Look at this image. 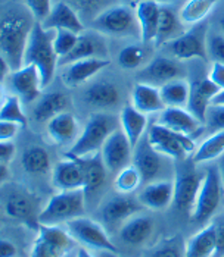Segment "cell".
Wrapping results in <instances>:
<instances>
[{
	"label": "cell",
	"instance_id": "cell-1",
	"mask_svg": "<svg viewBox=\"0 0 224 257\" xmlns=\"http://www.w3.org/2000/svg\"><path fill=\"white\" fill-rule=\"evenodd\" d=\"M53 39L55 31L46 30L41 22L36 21L24 55V65H34L39 69L43 88L50 85L59 65V58L53 47Z\"/></svg>",
	"mask_w": 224,
	"mask_h": 257
},
{
	"label": "cell",
	"instance_id": "cell-2",
	"mask_svg": "<svg viewBox=\"0 0 224 257\" xmlns=\"http://www.w3.org/2000/svg\"><path fill=\"white\" fill-rule=\"evenodd\" d=\"M34 22L15 12L5 15L2 20L0 50L2 56L9 62L12 71L24 66V55Z\"/></svg>",
	"mask_w": 224,
	"mask_h": 257
},
{
	"label": "cell",
	"instance_id": "cell-3",
	"mask_svg": "<svg viewBox=\"0 0 224 257\" xmlns=\"http://www.w3.org/2000/svg\"><path fill=\"white\" fill-rule=\"evenodd\" d=\"M118 130V119L109 113H95L84 125L82 136L71 146L68 155L76 158H89L101 153L105 141Z\"/></svg>",
	"mask_w": 224,
	"mask_h": 257
},
{
	"label": "cell",
	"instance_id": "cell-4",
	"mask_svg": "<svg viewBox=\"0 0 224 257\" xmlns=\"http://www.w3.org/2000/svg\"><path fill=\"white\" fill-rule=\"evenodd\" d=\"M86 198L83 188L58 191L49 198L47 204L40 210L39 225H59L80 218L86 210Z\"/></svg>",
	"mask_w": 224,
	"mask_h": 257
},
{
	"label": "cell",
	"instance_id": "cell-5",
	"mask_svg": "<svg viewBox=\"0 0 224 257\" xmlns=\"http://www.w3.org/2000/svg\"><path fill=\"white\" fill-rule=\"evenodd\" d=\"M92 28L103 36L140 37V27L136 11L122 5H112L102 11L92 21Z\"/></svg>",
	"mask_w": 224,
	"mask_h": 257
},
{
	"label": "cell",
	"instance_id": "cell-6",
	"mask_svg": "<svg viewBox=\"0 0 224 257\" xmlns=\"http://www.w3.org/2000/svg\"><path fill=\"white\" fill-rule=\"evenodd\" d=\"M146 139L154 150L164 155L165 158L180 162L186 160L189 156H193V153L198 149L195 140L192 137L173 131L167 126L160 125L158 122L149 126Z\"/></svg>",
	"mask_w": 224,
	"mask_h": 257
},
{
	"label": "cell",
	"instance_id": "cell-7",
	"mask_svg": "<svg viewBox=\"0 0 224 257\" xmlns=\"http://www.w3.org/2000/svg\"><path fill=\"white\" fill-rule=\"evenodd\" d=\"M224 197V181L220 168L212 165L204 172L202 184L195 201V206L190 212L195 222H206L221 204Z\"/></svg>",
	"mask_w": 224,
	"mask_h": 257
},
{
	"label": "cell",
	"instance_id": "cell-8",
	"mask_svg": "<svg viewBox=\"0 0 224 257\" xmlns=\"http://www.w3.org/2000/svg\"><path fill=\"white\" fill-rule=\"evenodd\" d=\"M77 241L68 229L58 225H39V234L33 244L30 257H65Z\"/></svg>",
	"mask_w": 224,
	"mask_h": 257
},
{
	"label": "cell",
	"instance_id": "cell-9",
	"mask_svg": "<svg viewBox=\"0 0 224 257\" xmlns=\"http://www.w3.org/2000/svg\"><path fill=\"white\" fill-rule=\"evenodd\" d=\"M37 207H39L37 198L27 188L14 184H9V188L5 187L3 209L9 218L17 219L34 226L36 223H39V215H40L37 213Z\"/></svg>",
	"mask_w": 224,
	"mask_h": 257
},
{
	"label": "cell",
	"instance_id": "cell-10",
	"mask_svg": "<svg viewBox=\"0 0 224 257\" xmlns=\"http://www.w3.org/2000/svg\"><path fill=\"white\" fill-rule=\"evenodd\" d=\"M66 229L71 234V237L74 238L77 242L83 244L84 247L102 250V251L118 253L115 244L111 241V238L108 237L102 225L98 223L96 220L80 216V218H76L66 222Z\"/></svg>",
	"mask_w": 224,
	"mask_h": 257
},
{
	"label": "cell",
	"instance_id": "cell-11",
	"mask_svg": "<svg viewBox=\"0 0 224 257\" xmlns=\"http://www.w3.org/2000/svg\"><path fill=\"white\" fill-rule=\"evenodd\" d=\"M206 37H208L206 25L201 22L193 25V28L186 31L179 39L167 43L165 49L173 58L179 60H189L193 58L205 60L208 58Z\"/></svg>",
	"mask_w": 224,
	"mask_h": 257
},
{
	"label": "cell",
	"instance_id": "cell-12",
	"mask_svg": "<svg viewBox=\"0 0 224 257\" xmlns=\"http://www.w3.org/2000/svg\"><path fill=\"white\" fill-rule=\"evenodd\" d=\"M133 153L134 149L121 128L109 136L101 150L103 163L112 174H118L121 169L128 166L130 162H133Z\"/></svg>",
	"mask_w": 224,
	"mask_h": 257
},
{
	"label": "cell",
	"instance_id": "cell-13",
	"mask_svg": "<svg viewBox=\"0 0 224 257\" xmlns=\"http://www.w3.org/2000/svg\"><path fill=\"white\" fill-rule=\"evenodd\" d=\"M9 87L15 96H18L24 104L37 101L41 96V77L34 65H24L9 75Z\"/></svg>",
	"mask_w": 224,
	"mask_h": 257
},
{
	"label": "cell",
	"instance_id": "cell-14",
	"mask_svg": "<svg viewBox=\"0 0 224 257\" xmlns=\"http://www.w3.org/2000/svg\"><path fill=\"white\" fill-rule=\"evenodd\" d=\"M202 178L192 166H182L176 172L174 179V204L179 210H190L195 206Z\"/></svg>",
	"mask_w": 224,
	"mask_h": 257
},
{
	"label": "cell",
	"instance_id": "cell-15",
	"mask_svg": "<svg viewBox=\"0 0 224 257\" xmlns=\"http://www.w3.org/2000/svg\"><path fill=\"white\" fill-rule=\"evenodd\" d=\"M183 77L184 69L179 59L167 58V56H160V58L152 59L149 63H146L142 71L139 72L140 82L152 84L155 87H163L164 84L173 79H180Z\"/></svg>",
	"mask_w": 224,
	"mask_h": 257
},
{
	"label": "cell",
	"instance_id": "cell-16",
	"mask_svg": "<svg viewBox=\"0 0 224 257\" xmlns=\"http://www.w3.org/2000/svg\"><path fill=\"white\" fill-rule=\"evenodd\" d=\"M167 158L152 149L147 139H142L134 147L133 165L139 169L142 175L143 184H149L154 181H160V175L165 166Z\"/></svg>",
	"mask_w": 224,
	"mask_h": 257
},
{
	"label": "cell",
	"instance_id": "cell-17",
	"mask_svg": "<svg viewBox=\"0 0 224 257\" xmlns=\"http://www.w3.org/2000/svg\"><path fill=\"white\" fill-rule=\"evenodd\" d=\"M66 159L56 163L52 172V184L59 191L80 190L84 187V169L80 158L65 155Z\"/></svg>",
	"mask_w": 224,
	"mask_h": 257
},
{
	"label": "cell",
	"instance_id": "cell-18",
	"mask_svg": "<svg viewBox=\"0 0 224 257\" xmlns=\"http://www.w3.org/2000/svg\"><path fill=\"white\" fill-rule=\"evenodd\" d=\"M158 123L180 134L189 136L192 139L201 134L205 128V123H202L196 116H193L184 107H165L160 113Z\"/></svg>",
	"mask_w": 224,
	"mask_h": 257
},
{
	"label": "cell",
	"instance_id": "cell-19",
	"mask_svg": "<svg viewBox=\"0 0 224 257\" xmlns=\"http://www.w3.org/2000/svg\"><path fill=\"white\" fill-rule=\"evenodd\" d=\"M103 34L98 31H84L79 36V41L69 55L59 60V65H68L76 60L89 59V58H105L108 59L106 43L102 37Z\"/></svg>",
	"mask_w": 224,
	"mask_h": 257
},
{
	"label": "cell",
	"instance_id": "cell-20",
	"mask_svg": "<svg viewBox=\"0 0 224 257\" xmlns=\"http://www.w3.org/2000/svg\"><path fill=\"white\" fill-rule=\"evenodd\" d=\"M41 25L46 30H53V31L68 30L77 34H82L86 31V27L79 12L68 2H58L56 5H53L50 14L41 22Z\"/></svg>",
	"mask_w": 224,
	"mask_h": 257
},
{
	"label": "cell",
	"instance_id": "cell-21",
	"mask_svg": "<svg viewBox=\"0 0 224 257\" xmlns=\"http://www.w3.org/2000/svg\"><path fill=\"white\" fill-rule=\"evenodd\" d=\"M139 201L143 207L151 210H165L171 203H174V181L160 179L144 184Z\"/></svg>",
	"mask_w": 224,
	"mask_h": 257
},
{
	"label": "cell",
	"instance_id": "cell-22",
	"mask_svg": "<svg viewBox=\"0 0 224 257\" xmlns=\"http://www.w3.org/2000/svg\"><path fill=\"white\" fill-rule=\"evenodd\" d=\"M109 63H111L109 59H105V58H89V59L76 60V62L66 65V68L62 74V79H63L65 85H68V87H79L86 81H89L92 77H95L98 72L105 69Z\"/></svg>",
	"mask_w": 224,
	"mask_h": 257
},
{
	"label": "cell",
	"instance_id": "cell-23",
	"mask_svg": "<svg viewBox=\"0 0 224 257\" xmlns=\"http://www.w3.org/2000/svg\"><path fill=\"white\" fill-rule=\"evenodd\" d=\"M161 6L158 0H142L136 5V17L140 27V39L143 43L149 44L155 41L158 22L161 15Z\"/></svg>",
	"mask_w": 224,
	"mask_h": 257
},
{
	"label": "cell",
	"instance_id": "cell-24",
	"mask_svg": "<svg viewBox=\"0 0 224 257\" xmlns=\"http://www.w3.org/2000/svg\"><path fill=\"white\" fill-rule=\"evenodd\" d=\"M142 210V203L134 198L128 197L127 194H121L118 197L109 198L102 207V218L108 223L125 222L127 219L137 215Z\"/></svg>",
	"mask_w": 224,
	"mask_h": 257
},
{
	"label": "cell",
	"instance_id": "cell-25",
	"mask_svg": "<svg viewBox=\"0 0 224 257\" xmlns=\"http://www.w3.org/2000/svg\"><path fill=\"white\" fill-rule=\"evenodd\" d=\"M131 103L139 112L144 115L161 113L165 109V103L161 97L160 87L146 82H137L134 85L131 93Z\"/></svg>",
	"mask_w": 224,
	"mask_h": 257
},
{
	"label": "cell",
	"instance_id": "cell-26",
	"mask_svg": "<svg viewBox=\"0 0 224 257\" xmlns=\"http://www.w3.org/2000/svg\"><path fill=\"white\" fill-rule=\"evenodd\" d=\"M47 134L50 140L56 144H69L77 141L79 122L76 116L69 112H62L47 122Z\"/></svg>",
	"mask_w": 224,
	"mask_h": 257
},
{
	"label": "cell",
	"instance_id": "cell-27",
	"mask_svg": "<svg viewBox=\"0 0 224 257\" xmlns=\"http://www.w3.org/2000/svg\"><path fill=\"white\" fill-rule=\"evenodd\" d=\"M84 169V193L86 197L90 194H96L99 190H102L106 184V172H109L103 163L101 153H96L89 158H80Z\"/></svg>",
	"mask_w": 224,
	"mask_h": 257
},
{
	"label": "cell",
	"instance_id": "cell-28",
	"mask_svg": "<svg viewBox=\"0 0 224 257\" xmlns=\"http://www.w3.org/2000/svg\"><path fill=\"white\" fill-rule=\"evenodd\" d=\"M186 33V25L180 20V15L176 14L170 6H161V15L158 22V31L154 44L165 46L167 43L179 39Z\"/></svg>",
	"mask_w": 224,
	"mask_h": 257
},
{
	"label": "cell",
	"instance_id": "cell-29",
	"mask_svg": "<svg viewBox=\"0 0 224 257\" xmlns=\"http://www.w3.org/2000/svg\"><path fill=\"white\" fill-rule=\"evenodd\" d=\"M183 257H214L217 253V238L214 222L196 232L184 247Z\"/></svg>",
	"mask_w": 224,
	"mask_h": 257
},
{
	"label": "cell",
	"instance_id": "cell-30",
	"mask_svg": "<svg viewBox=\"0 0 224 257\" xmlns=\"http://www.w3.org/2000/svg\"><path fill=\"white\" fill-rule=\"evenodd\" d=\"M154 232V220L144 215H134L124 222L120 229V238L131 245H140Z\"/></svg>",
	"mask_w": 224,
	"mask_h": 257
},
{
	"label": "cell",
	"instance_id": "cell-31",
	"mask_svg": "<svg viewBox=\"0 0 224 257\" xmlns=\"http://www.w3.org/2000/svg\"><path fill=\"white\" fill-rule=\"evenodd\" d=\"M120 125L124 134L133 146V149L140 143L143 139V134L147 128V118L146 115L139 112L133 104L131 106H124L120 115Z\"/></svg>",
	"mask_w": 224,
	"mask_h": 257
},
{
	"label": "cell",
	"instance_id": "cell-32",
	"mask_svg": "<svg viewBox=\"0 0 224 257\" xmlns=\"http://www.w3.org/2000/svg\"><path fill=\"white\" fill-rule=\"evenodd\" d=\"M69 104V99L63 93H46L37 100L34 109H33V118L37 122H49L56 115L65 112V109Z\"/></svg>",
	"mask_w": 224,
	"mask_h": 257
},
{
	"label": "cell",
	"instance_id": "cell-33",
	"mask_svg": "<svg viewBox=\"0 0 224 257\" xmlns=\"http://www.w3.org/2000/svg\"><path fill=\"white\" fill-rule=\"evenodd\" d=\"M192 84L184 78L173 79L160 87L165 107H184L189 103Z\"/></svg>",
	"mask_w": 224,
	"mask_h": 257
},
{
	"label": "cell",
	"instance_id": "cell-34",
	"mask_svg": "<svg viewBox=\"0 0 224 257\" xmlns=\"http://www.w3.org/2000/svg\"><path fill=\"white\" fill-rule=\"evenodd\" d=\"M86 100L98 107H112L120 101V90L112 82H98L86 91Z\"/></svg>",
	"mask_w": 224,
	"mask_h": 257
},
{
	"label": "cell",
	"instance_id": "cell-35",
	"mask_svg": "<svg viewBox=\"0 0 224 257\" xmlns=\"http://www.w3.org/2000/svg\"><path fill=\"white\" fill-rule=\"evenodd\" d=\"M218 0H187L182 6L179 15L183 24L187 25H196L201 24L208 17V14L214 9Z\"/></svg>",
	"mask_w": 224,
	"mask_h": 257
},
{
	"label": "cell",
	"instance_id": "cell-36",
	"mask_svg": "<svg viewBox=\"0 0 224 257\" xmlns=\"http://www.w3.org/2000/svg\"><path fill=\"white\" fill-rule=\"evenodd\" d=\"M22 168L33 175H43L50 169V156L49 153L39 146L28 147L21 159Z\"/></svg>",
	"mask_w": 224,
	"mask_h": 257
},
{
	"label": "cell",
	"instance_id": "cell-37",
	"mask_svg": "<svg viewBox=\"0 0 224 257\" xmlns=\"http://www.w3.org/2000/svg\"><path fill=\"white\" fill-rule=\"evenodd\" d=\"M224 153V130L214 133L208 139L202 141V144L193 153V163H206L214 159L220 158Z\"/></svg>",
	"mask_w": 224,
	"mask_h": 257
},
{
	"label": "cell",
	"instance_id": "cell-38",
	"mask_svg": "<svg viewBox=\"0 0 224 257\" xmlns=\"http://www.w3.org/2000/svg\"><path fill=\"white\" fill-rule=\"evenodd\" d=\"M147 44H128L122 49L118 55V63L124 69H137L146 63L149 58V49Z\"/></svg>",
	"mask_w": 224,
	"mask_h": 257
},
{
	"label": "cell",
	"instance_id": "cell-39",
	"mask_svg": "<svg viewBox=\"0 0 224 257\" xmlns=\"http://www.w3.org/2000/svg\"><path fill=\"white\" fill-rule=\"evenodd\" d=\"M142 184V175L133 163L125 166L118 174H115V179H114V187L120 194H131Z\"/></svg>",
	"mask_w": 224,
	"mask_h": 257
},
{
	"label": "cell",
	"instance_id": "cell-40",
	"mask_svg": "<svg viewBox=\"0 0 224 257\" xmlns=\"http://www.w3.org/2000/svg\"><path fill=\"white\" fill-rule=\"evenodd\" d=\"M21 99L15 94H11L3 99L2 109H0V120H9L21 125V128H25L28 125V119L25 116L22 107H21Z\"/></svg>",
	"mask_w": 224,
	"mask_h": 257
},
{
	"label": "cell",
	"instance_id": "cell-41",
	"mask_svg": "<svg viewBox=\"0 0 224 257\" xmlns=\"http://www.w3.org/2000/svg\"><path fill=\"white\" fill-rule=\"evenodd\" d=\"M211 97L208 94H205L204 91L199 88V85L196 82L192 84L190 88V97H189V103H187V110L199 119L202 123H205L206 120V112L208 107L211 104Z\"/></svg>",
	"mask_w": 224,
	"mask_h": 257
},
{
	"label": "cell",
	"instance_id": "cell-42",
	"mask_svg": "<svg viewBox=\"0 0 224 257\" xmlns=\"http://www.w3.org/2000/svg\"><path fill=\"white\" fill-rule=\"evenodd\" d=\"M79 36L80 34L68 31V30H56L55 31L53 47H55V52H56L59 60L71 53V50L76 47V44L79 41Z\"/></svg>",
	"mask_w": 224,
	"mask_h": 257
},
{
	"label": "cell",
	"instance_id": "cell-43",
	"mask_svg": "<svg viewBox=\"0 0 224 257\" xmlns=\"http://www.w3.org/2000/svg\"><path fill=\"white\" fill-rule=\"evenodd\" d=\"M68 3L79 12V15L89 17L92 21L106 8H109L106 6L108 0H68Z\"/></svg>",
	"mask_w": 224,
	"mask_h": 257
},
{
	"label": "cell",
	"instance_id": "cell-44",
	"mask_svg": "<svg viewBox=\"0 0 224 257\" xmlns=\"http://www.w3.org/2000/svg\"><path fill=\"white\" fill-rule=\"evenodd\" d=\"M206 50L208 58H211L212 62H221L224 63V34L223 33H209L206 37Z\"/></svg>",
	"mask_w": 224,
	"mask_h": 257
},
{
	"label": "cell",
	"instance_id": "cell-45",
	"mask_svg": "<svg viewBox=\"0 0 224 257\" xmlns=\"http://www.w3.org/2000/svg\"><path fill=\"white\" fill-rule=\"evenodd\" d=\"M30 15L34 18V21H43L47 18V15L50 14L53 5H52V0H24Z\"/></svg>",
	"mask_w": 224,
	"mask_h": 257
},
{
	"label": "cell",
	"instance_id": "cell-46",
	"mask_svg": "<svg viewBox=\"0 0 224 257\" xmlns=\"http://www.w3.org/2000/svg\"><path fill=\"white\" fill-rule=\"evenodd\" d=\"M205 126L214 133L224 130V104H209Z\"/></svg>",
	"mask_w": 224,
	"mask_h": 257
},
{
	"label": "cell",
	"instance_id": "cell-47",
	"mask_svg": "<svg viewBox=\"0 0 224 257\" xmlns=\"http://www.w3.org/2000/svg\"><path fill=\"white\" fill-rule=\"evenodd\" d=\"M21 125L9 120H0V141H12L17 137Z\"/></svg>",
	"mask_w": 224,
	"mask_h": 257
},
{
	"label": "cell",
	"instance_id": "cell-48",
	"mask_svg": "<svg viewBox=\"0 0 224 257\" xmlns=\"http://www.w3.org/2000/svg\"><path fill=\"white\" fill-rule=\"evenodd\" d=\"M208 78L211 79L217 87H220L221 90L224 88V63L221 62H212Z\"/></svg>",
	"mask_w": 224,
	"mask_h": 257
},
{
	"label": "cell",
	"instance_id": "cell-49",
	"mask_svg": "<svg viewBox=\"0 0 224 257\" xmlns=\"http://www.w3.org/2000/svg\"><path fill=\"white\" fill-rule=\"evenodd\" d=\"M17 149L12 141H0V163L9 165L15 158Z\"/></svg>",
	"mask_w": 224,
	"mask_h": 257
},
{
	"label": "cell",
	"instance_id": "cell-50",
	"mask_svg": "<svg viewBox=\"0 0 224 257\" xmlns=\"http://www.w3.org/2000/svg\"><path fill=\"white\" fill-rule=\"evenodd\" d=\"M184 253L180 251V248L177 245L173 244H167L161 247L160 250H157L151 257H183Z\"/></svg>",
	"mask_w": 224,
	"mask_h": 257
},
{
	"label": "cell",
	"instance_id": "cell-51",
	"mask_svg": "<svg viewBox=\"0 0 224 257\" xmlns=\"http://www.w3.org/2000/svg\"><path fill=\"white\" fill-rule=\"evenodd\" d=\"M215 225V238H217V253L215 256H224V220L214 222Z\"/></svg>",
	"mask_w": 224,
	"mask_h": 257
},
{
	"label": "cell",
	"instance_id": "cell-52",
	"mask_svg": "<svg viewBox=\"0 0 224 257\" xmlns=\"http://www.w3.org/2000/svg\"><path fill=\"white\" fill-rule=\"evenodd\" d=\"M17 256V247L9 239H2L0 242V257H15Z\"/></svg>",
	"mask_w": 224,
	"mask_h": 257
},
{
	"label": "cell",
	"instance_id": "cell-53",
	"mask_svg": "<svg viewBox=\"0 0 224 257\" xmlns=\"http://www.w3.org/2000/svg\"><path fill=\"white\" fill-rule=\"evenodd\" d=\"M11 72H12V68L9 65V62L0 55V77L2 79H6L8 75H11Z\"/></svg>",
	"mask_w": 224,
	"mask_h": 257
},
{
	"label": "cell",
	"instance_id": "cell-54",
	"mask_svg": "<svg viewBox=\"0 0 224 257\" xmlns=\"http://www.w3.org/2000/svg\"><path fill=\"white\" fill-rule=\"evenodd\" d=\"M9 174H11L9 166H8V165H5V163H0V179H2V182H3V184L6 182V179H8V177H9Z\"/></svg>",
	"mask_w": 224,
	"mask_h": 257
},
{
	"label": "cell",
	"instance_id": "cell-55",
	"mask_svg": "<svg viewBox=\"0 0 224 257\" xmlns=\"http://www.w3.org/2000/svg\"><path fill=\"white\" fill-rule=\"evenodd\" d=\"M211 104H224V88L223 90H220V93L212 99Z\"/></svg>",
	"mask_w": 224,
	"mask_h": 257
},
{
	"label": "cell",
	"instance_id": "cell-56",
	"mask_svg": "<svg viewBox=\"0 0 224 257\" xmlns=\"http://www.w3.org/2000/svg\"><path fill=\"white\" fill-rule=\"evenodd\" d=\"M76 257H93V256H92V253H90L86 247H80V248H77Z\"/></svg>",
	"mask_w": 224,
	"mask_h": 257
},
{
	"label": "cell",
	"instance_id": "cell-57",
	"mask_svg": "<svg viewBox=\"0 0 224 257\" xmlns=\"http://www.w3.org/2000/svg\"><path fill=\"white\" fill-rule=\"evenodd\" d=\"M102 257H120L118 253H111V251H103Z\"/></svg>",
	"mask_w": 224,
	"mask_h": 257
},
{
	"label": "cell",
	"instance_id": "cell-58",
	"mask_svg": "<svg viewBox=\"0 0 224 257\" xmlns=\"http://www.w3.org/2000/svg\"><path fill=\"white\" fill-rule=\"evenodd\" d=\"M220 30H221V33L224 34V18H221V20H220Z\"/></svg>",
	"mask_w": 224,
	"mask_h": 257
},
{
	"label": "cell",
	"instance_id": "cell-59",
	"mask_svg": "<svg viewBox=\"0 0 224 257\" xmlns=\"http://www.w3.org/2000/svg\"><path fill=\"white\" fill-rule=\"evenodd\" d=\"M131 2H133V3H134V6H136V5H137L139 2H142V0H131Z\"/></svg>",
	"mask_w": 224,
	"mask_h": 257
},
{
	"label": "cell",
	"instance_id": "cell-60",
	"mask_svg": "<svg viewBox=\"0 0 224 257\" xmlns=\"http://www.w3.org/2000/svg\"><path fill=\"white\" fill-rule=\"evenodd\" d=\"M223 257H224V256H223Z\"/></svg>",
	"mask_w": 224,
	"mask_h": 257
}]
</instances>
